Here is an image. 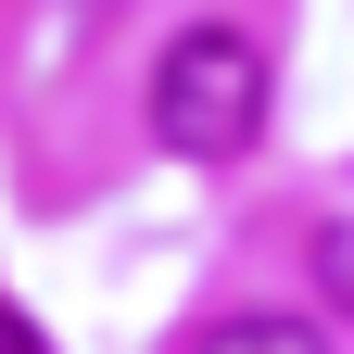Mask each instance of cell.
Listing matches in <instances>:
<instances>
[{"mask_svg":"<svg viewBox=\"0 0 354 354\" xmlns=\"http://www.w3.org/2000/svg\"><path fill=\"white\" fill-rule=\"evenodd\" d=\"M266 114H279V64H266L253 26L203 13V26L165 38V64H152V140L177 165H241L266 140Z\"/></svg>","mask_w":354,"mask_h":354,"instance_id":"obj_1","label":"cell"},{"mask_svg":"<svg viewBox=\"0 0 354 354\" xmlns=\"http://www.w3.org/2000/svg\"><path fill=\"white\" fill-rule=\"evenodd\" d=\"M190 354H329V329L317 317H215Z\"/></svg>","mask_w":354,"mask_h":354,"instance_id":"obj_2","label":"cell"},{"mask_svg":"<svg viewBox=\"0 0 354 354\" xmlns=\"http://www.w3.org/2000/svg\"><path fill=\"white\" fill-rule=\"evenodd\" d=\"M329 279H342V304H354V241H329Z\"/></svg>","mask_w":354,"mask_h":354,"instance_id":"obj_3","label":"cell"}]
</instances>
